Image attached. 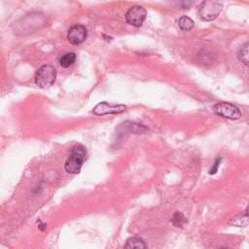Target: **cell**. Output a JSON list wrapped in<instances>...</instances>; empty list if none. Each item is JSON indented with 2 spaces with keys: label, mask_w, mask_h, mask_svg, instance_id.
Here are the masks:
<instances>
[{
  "label": "cell",
  "mask_w": 249,
  "mask_h": 249,
  "mask_svg": "<svg viewBox=\"0 0 249 249\" xmlns=\"http://www.w3.org/2000/svg\"><path fill=\"white\" fill-rule=\"evenodd\" d=\"M87 159V150L84 146L78 144L71 150L70 156L65 161L64 169L69 174L79 173L84 161Z\"/></svg>",
  "instance_id": "6da1fadb"
},
{
  "label": "cell",
  "mask_w": 249,
  "mask_h": 249,
  "mask_svg": "<svg viewBox=\"0 0 249 249\" xmlns=\"http://www.w3.org/2000/svg\"><path fill=\"white\" fill-rule=\"evenodd\" d=\"M56 77V70L51 64L42 65L35 73V83L42 89H47L55 81Z\"/></svg>",
  "instance_id": "7a4b0ae2"
},
{
  "label": "cell",
  "mask_w": 249,
  "mask_h": 249,
  "mask_svg": "<svg viewBox=\"0 0 249 249\" xmlns=\"http://www.w3.org/2000/svg\"><path fill=\"white\" fill-rule=\"evenodd\" d=\"M223 4L217 0L203 1L199 8V16L203 20L210 21L215 19L221 13Z\"/></svg>",
  "instance_id": "3957f363"
},
{
  "label": "cell",
  "mask_w": 249,
  "mask_h": 249,
  "mask_svg": "<svg viewBox=\"0 0 249 249\" xmlns=\"http://www.w3.org/2000/svg\"><path fill=\"white\" fill-rule=\"evenodd\" d=\"M213 110L215 114L231 120H237L241 117L240 110L235 105L229 102H219L214 105Z\"/></svg>",
  "instance_id": "277c9868"
},
{
  "label": "cell",
  "mask_w": 249,
  "mask_h": 249,
  "mask_svg": "<svg viewBox=\"0 0 249 249\" xmlns=\"http://www.w3.org/2000/svg\"><path fill=\"white\" fill-rule=\"evenodd\" d=\"M147 16V11L142 6H133L125 14L127 23L132 26L139 27L143 24Z\"/></svg>",
  "instance_id": "5b68a950"
},
{
  "label": "cell",
  "mask_w": 249,
  "mask_h": 249,
  "mask_svg": "<svg viewBox=\"0 0 249 249\" xmlns=\"http://www.w3.org/2000/svg\"><path fill=\"white\" fill-rule=\"evenodd\" d=\"M126 109V106L123 104H111L106 101L98 103L92 110L93 114L97 116L111 115V114H120Z\"/></svg>",
  "instance_id": "8992f818"
},
{
  "label": "cell",
  "mask_w": 249,
  "mask_h": 249,
  "mask_svg": "<svg viewBox=\"0 0 249 249\" xmlns=\"http://www.w3.org/2000/svg\"><path fill=\"white\" fill-rule=\"evenodd\" d=\"M88 36L87 28L82 24H75L68 30L67 39L73 45H79L83 43Z\"/></svg>",
  "instance_id": "52a82bcc"
},
{
  "label": "cell",
  "mask_w": 249,
  "mask_h": 249,
  "mask_svg": "<svg viewBox=\"0 0 249 249\" xmlns=\"http://www.w3.org/2000/svg\"><path fill=\"white\" fill-rule=\"evenodd\" d=\"M124 249H147V245L140 237H130L124 244Z\"/></svg>",
  "instance_id": "ba28073f"
},
{
  "label": "cell",
  "mask_w": 249,
  "mask_h": 249,
  "mask_svg": "<svg viewBox=\"0 0 249 249\" xmlns=\"http://www.w3.org/2000/svg\"><path fill=\"white\" fill-rule=\"evenodd\" d=\"M229 224L231 226H235V227L247 226L249 224V206L246 209V212L244 214L231 218V220L229 222Z\"/></svg>",
  "instance_id": "9c48e42d"
},
{
  "label": "cell",
  "mask_w": 249,
  "mask_h": 249,
  "mask_svg": "<svg viewBox=\"0 0 249 249\" xmlns=\"http://www.w3.org/2000/svg\"><path fill=\"white\" fill-rule=\"evenodd\" d=\"M76 60V54L74 53H66L59 58L60 66L66 68L72 65Z\"/></svg>",
  "instance_id": "30bf717a"
},
{
  "label": "cell",
  "mask_w": 249,
  "mask_h": 249,
  "mask_svg": "<svg viewBox=\"0 0 249 249\" xmlns=\"http://www.w3.org/2000/svg\"><path fill=\"white\" fill-rule=\"evenodd\" d=\"M178 25L182 30L190 31L194 27L195 23L191 18H189L187 16H183L178 19Z\"/></svg>",
  "instance_id": "8fae6325"
},
{
  "label": "cell",
  "mask_w": 249,
  "mask_h": 249,
  "mask_svg": "<svg viewBox=\"0 0 249 249\" xmlns=\"http://www.w3.org/2000/svg\"><path fill=\"white\" fill-rule=\"evenodd\" d=\"M238 58L239 60L245 64L246 66H249V42L244 44L238 53Z\"/></svg>",
  "instance_id": "7c38bea8"
},
{
  "label": "cell",
  "mask_w": 249,
  "mask_h": 249,
  "mask_svg": "<svg viewBox=\"0 0 249 249\" xmlns=\"http://www.w3.org/2000/svg\"><path fill=\"white\" fill-rule=\"evenodd\" d=\"M171 222L173 223V225H174L175 227H180V228H182V227L186 224L187 220H186L185 216H184L181 212H175L174 215L172 216Z\"/></svg>",
  "instance_id": "4fadbf2b"
},
{
  "label": "cell",
  "mask_w": 249,
  "mask_h": 249,
  "mask_svg": "<svg viewBox=\"0 0 249 249\" xmlns=\"http://www.w3.org/2000/svg\"><path fill=\"white\" fill-rule=\"evenodd\" d=\"M220 161H221V159H217L216 160V161L214 162L212 167L209 169V174H215L218 171V167L220 165Z\"/></svg>",
  "instance_id": "5bb4252c"
},
{
  "label": "cell",
  "mask_w": 249,
  "mask_h": 249,
  "mask_svg": "<svg viewBox=\"0 0 249 249\" xmlns=\"http://www.w3.org/2000/svg\"><path fill=\"white\" fill-rule=\"evenodd\" d=\"M221 249H227V248H221Z\"/></svg>",
  "instance_id": "9a60e30c"
}]
</instances>
